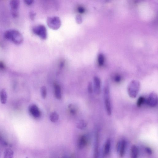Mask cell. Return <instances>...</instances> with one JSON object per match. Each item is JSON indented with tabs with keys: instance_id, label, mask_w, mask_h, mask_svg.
Here are the masks:
<instances>
[{
	"instance_id": "obj_18",
	"label": "cell",
	"mask_w": 158,
	"mask_h": 158,
	"mask_svg": "<svg viewBox=\"0 0 158 158\" xmlns=\"http://www.w3.org/2000/svg\"><path fill=\"white\" fill-rule=\"evenodd\" d=\"M68 109L69 112L72 115H74L77 114L78 111V108L75 105L71 104L69 105Z\"/></svg>"
},
{
	"instance_id": "obj_14",
	"label": "cell",
	"mask_w": 158,
	"mask_h": 158,
	"mask_svg": "<svg viewBox=\"0 0 158 158\" xmlns=\"http://www.w3.org/2000/svg\"><path fill=\"white\" fill-rule=\"evenodd\" d=\"M139 154V149L135 145H133L131 148V158H137Z\"/></svg>"
},
{
	"instance_id": "obj_33",
	"label": "cell",
	"mask_w": 158,
	"mask_h": 158,
	"mask_svg": "<svg viewBox=\"0 0 158 158\" xmlns=\"http://www.w3.org/2000/svg\"><path fill=\"white\" fill-rule=\"evenodd\" d=\"M62 158H69V157H67L65 156V157H62Z\"/></svg>"
},
{
	"instance_id": "obj_5",
	"label": "cell",
	"mask_w": 158,
	"mask_h": 158,
	"mask_svg": "<svg viewBox=\"0 0 158 158\" xmlns=\"http://www.w3.org/2000/svg\"><path fill=\"white\" fill-rule=\"evenodd\" d=\"M33 31L34 34L43 39H45L47 36L46 28L43 26L40 25L35 27L33 28Z\"/></svg>"
},
{
	"instance_id": "obj_28",
	"label": "cell",
	"mask_w": 158,
	"mask_h": 158,
	"mask_svg": "<svg viewBox=\"0 0 158 158\" xmlns=\"http://www.w3.org/2000/svg\"><path fill=\"white\" fill-rule=\"evenodd\" d=\"M24 1L25 3L28 5H30L33 1L32 0H25Z\"/></svg>"
},
{
	"instance_id": "obj_31",
	"label": "cell",
	"mask_w": 158,
	"mask_h": 158,
	"mask_svg": "<svg viewBox=\"0 0 158 158\" xmlns=\"http://www.w3.org/2000/svg\"><path fill=\"white\" fill-rule=\"evenodd\" d=\"M77 22L79 23H80L81 22V17L79 16H78L77 17Z\"/></svg>"
},
{
	"instance_id": "obj_6",
	"label": "cell",
	"mask_w": 158,
	"mask_h": 158,
	"mask_svg": "<svg viewBox=\"0 0 158 158\" xmlns=\"http://www.w3.org/2000/svg\"><path fill=\"white\" fill-rule=\"evenodd\" d=\"M126 147V140L123 139L120 140L117 144L116 149L121 157H123L125 154Z\"/></svg>"
},
{
	"instance_id": "obj_16",
	"label": "cell",
	"mask_w": 158,
	"mask_h": 158,
	"mask_svg": "<svg viewBox=\"0 0 158 158\" xmlns=\"http://www.w3.org/2000/svg\"><path fill=\"white\" fill-rule=\"evenodd\" d=\"M111 147V141L110 139H108L105 143L104 149V154L105 155H108L109 153Z\"/></svg>"
},
{
	"instance_id": "obj_25",
	"label": "cell",
	"mask_w": 158,
	"mask_h": 158,
	"mask_svg": "<svg viewBox=\"0 0 158 158\" xmlns=\"http://www.w3.org/2000/svg\"><path fill=\"white\" fill-rule=\"evenodd\" d=\"M88 91L90 93H91L92 91V84L91 83H90L88 86Z\"/></svg>"
},
{
	"instance_id": "obj_22",
	"label": "cell",
	"mask_w": 158,
	"mask_h": 158,
	"mask_svg": "<svg viewBox=\"0 0 158 158\" xmlns=\"http://www.w3.org/2000/svg\"><path fill=\"white\" fill-rule=\"evenodd\" d=\"M98 62L99 65L102 66L103 65L104 62V58L103 55H99L98 57Z\"/></svg>"
},
{
	"instance_id": "obj_9",
	"label": "cell",
	"mask_w": 158,
	"mask_h": 158,
	"mask_svg": "<svg viewBox=\"0 0 158 158\" xmlns=\"http://www.w3.org/2000/svg\"><path fill=\"white\" fill-rule=\"evenodd\" d=\"M94 81L95 90L96 93L98 95L100 94L101 91V81L98 77H95L94 79Z\"/></svg>"
},
{
	"instance_id": "obj_19",
	"label": "cell",
	"mask_w": 158,
	"mask_h": 158,
	"mask_svg": "<svg viewBox=\"0 0 158 158\" xmlns=\"http://www.w3.org/2000/svg\"><path fill=\"white\" fill-rule=\"evenodd\" d=\"M86 122L84 120H82L79 121L77 124V127L79 129L83 130L87 126Z\"/></svg>"
},
{
	"instance_id": "obj_17",
	"label": "cell",
	"mask_w": 158,
	"mask_h": 158,
	"mask_svg": "<svg viewBox=\"0 0 158 158\" xmlns=\"http://www.w3.org/2000/svg\"><path fill=\"white\" fill-rule=\"evenodd\" d=\"M59 119V115L56 112L52 113L50 116V120L52 123L57 122Z\"/></svg>"
},
{
	"instance_id": "obj_21",
	"label": "cell",
	"mask_w": 158,
	"mask_h": 158,
	"mask_svg": "<svg viewBox=\"0 0 158 158\" xmlns=\"http://www.w3.org/2000/svg\"><path fill=\"white\" fill-rule=\"evenodd\" d=\"M41 95L43 99H45L47 94V91L46 87L45 86H43L40 89Z\"/></svg>"
},
{
	"instance_id": "obj_26",
	"label": "cell",
	"mask_w": 158,
	"mask_h": 158,
	"mask_svg": "<svg viewBox=\"0 0 158 158\" xmlns=\"http://www.w3.org/2000/svg\"><path fill=\"white\" fill-rule=\"evenodd\" d=\"M145 150L147 153L149 154H151L152 153V149L149 147H146L145 148Z\"/></svg>"
},
{
	"instance_id": "obj_20",
	"label": "cell",
	"mask_w": 158,
	"mask_h": 158,
	"mask_svg": "<svg viewBox=\"0 0 158 158\" xmlns=\"http://www.w3.org/2000/svg\"><path fill=\"white\" fill-rule=\"evenodd\" d=\"M98 136L97 135L96 137V146L95 150L94 158H98Z\"/></svg>"
},
{
	"instance_id": "obj_13",
	"label": "cell",
	"mask_w": 158,
	"mask_h": 158,
	"mask_svg": "<svg viewBox=\"0 0 158 158\" xmlns=\"http://www.w3.org/2000/svg\"><path fill=\"white\" fill-rule=\"evenodd\" d=\"M7 99V93L5 89H3L0 92V101L3 104L6 103Z\"/></svg>"
},
{
	"instance_id": "obj_7",
	"label": "cell",
	"mask_w": 158,
	"mask_h": 158,
	"mask_svg": "<svg viewBox=\"0 0 158 158\" xmlns=\"http://www.w3.org/2000/svg\"><path fill=\"white\" fill-rule=\"evenodd\" d=\"M158 102L157 96L156 93L152 92L150 93L147 101V103L152 107L156 106Z\"/></svg>"
},
{
	"instance_id": "obj_30",
	"label": "cell",
	"mask_w": 158,
	"mask_h": 158,
	"mask_svg": "<svg viewBox=\"0 0 158 158\" xmlns=\"http://www.w3.org/2000/svg\"><path fill=\"white\" fill-rule=\"evenodd\" d=\"M5 68L4 63L2 62H0V69H3Z\"/></svg>"
},
{
	"instance_id": "obj_8",
	"label": "cell",
	"mask_w": 158,
	"mask_h": 158,
	"mask_svg": "<svg viewBox=\"0 0 158 158\" xmlns=\"http://www.w3.org/2000/svg\"><path fill=\"white\" fill-rule=\"evenodd\" d=\"M29 110L31 114L35 118H39L41 115L40 110L36 105L33 104L31 105Z\"/></svg>"
},
{
	"instance_id": "obj_10",
	"label": "cell",
	"mask_w": 158,
	"mask_h": 158,
	"mask_svg": "<svg viewBox=\"0 0 158 158\" xmlns=\"http://www.w3.org/2000/svg\"><path fill=\"white\" fill-rule=\"evenodd\" d=\"M87 139L86 136L83 135L80 138L79 143V148L80 149H83L85 147L87 143Z\"/></svg>"
},
{
	"instance_id": "obj_4",
	"label": "cell",
	"mask_w": 158,
	"mask_h": 158,
	"mask_svg": "<svg viewBox=\"0 0 158 158\" xmlns=\"http://www.w3.org/2000/svg\"><path fill=\"white\" fill-rule=\"evenodd\" d=\"M48 26L52 30H57L60 28L61 22L59 18L57 17H49L47 19Z\"/></svg>"
},
{
	"instance_id": "obj_34",
	"label": "cell",
	"mask_w": 158,
	"mask_h": 158,
	"mask_svg": "<svg viewBox=\"0 0 158 158\" xmlns=\"http://www.w3.org/2000/svg\"><path fill=\"white\" fill-rule=\"evenodd\" d=\"M0 155H1V152H0Z\"/></svg>"
},
{
	"instance_id": "obj_1",
	"label": "cell",
	"mask_w": 158,
	"mask_h": 158,
	"mask_svg": "<svg viewBox=\"0 0 158 158\" xmlns=\"http://www.w3.org/2000/svg\"><path fill=\"white\" fill-rule=\"evenodd\" d=\"M5 38L11 41L16 45L21 44L23 42V37L21 34L16 30H10L5 31L4 34Z\"/></svg>"
},
{
	"instance_id": "obj_3",
	"label": "cell",
	"mask_w": 158,
	"mask_h": 158,
	"mask_svg": "<svg viewBox=\"0 0 158 158\" xmlns=\"http://www.w3.org/2000/svg\"><path fill=\"white\" fill-rule=\"evenodd\" d=\"M140 84L139 81L133 80L128 86V94L132 98H135L137 96L139 92Z\"/></svg>"
},
{
	"instance_id": "obj_15",
	"label": "cell",
	"mask_w": 158,
	"mask_h": 158,
	"mask_svg": "<svg viewBox=\"0 0 158 158\" xmlns=\"http://www.w3.org/2000/svg\"><path fill=\"white\" fill-rule=\"evenodd\" d=\"M14 152L10 148L6 149L4 151V158H14Z\"/></svg>"
},
{
	"instance_id": "obj_27",
	"label": "cell",
	"mask_w": 158,
	"mask_h": 158,
	"mask_svg": "<svg viewBox=\"0 0 158 158\" xmlns=\"http://www.w3.org/2000/svg\"><path fill=\"white\" fill-rule=\"evenodd\" d=\"M78 10L79 12L81 13H82L84 12L85 9L82 7H79L78 9Z\"/></svg>"
},
{
	"instance_id": "obj_24",
	"label": "cell",
	"mask_w": 158,
	"mask_h": 158,
	"mask_svg": "<svg viewBox=\"0 0 158 158\" xmlns=\"http://www.w3.org/2000/svg\"><path fill=\"white\" fill-rule=\"evenodd\" d=\"M0 142L5 145H8L6 142L5 141V140L1 137V135H0Z\"/></svg>"
},
{
	"instance_id": "obj_23",
	"label": "cell",
	"mask_w": 158,
	"mask_h": 158,
	"mask_svg": "<svg viewBox=\"0 0 158 158\" xmlns=\"http://www.w3.org/2000/svg\"><path fill=\"white\" fill-rule=\"evenodd\" d=\"M145 101V98L142 96L140 97L138 99L137 102V106L140 107L144 103Z\"/></svg>"
},
{
	"instance_id": "obj_11",
	"label": "cell",
	"mask_w": 158,
	"mask_h": 158,
	"mask_svg": "<svg viewBox=\"0 0 158 158\" xmlns=\"http://www.w3.org/2000/svg\"><path fill=\"white\" fill-rule=\"evenodd\" d=\"M55 94V97L60 100L62 98L61 89L60 85L55 84L54 85Z\"/></svg>"
},
{
	"instance_id": "obj_12",
	"label": "cell",
	"mask_w": 158,
	"mask_h": 158,
	"mask_svg": "<svg viewBox=\"0 0 158 158\" xmlns=\"http://www.w3.org/2000/svg\"><path fill=\"white\" fill-rule=\"evenodd\" d=\"M11 11H17L20 4V1L18 0H13L10 2Z\"/></svg>"
},
{
	"instance_id": "obj_32",
	"label": "cell",
	"mask_w": 158,
	"mask_h": 158,
	"mask_svg": "<svg viewBox=\"0 0 158 158\" xmlns=\"http://www.w3.org/2000/svg\"><path fill=\"white\" fill-rule=\"evenodd\" d=\"M30 16L31 18H32V19H33L35 15L34 13H33L32 12H31L30 13Z\"/></svg>"
},
{
	"instance_id": "obj_2",
	"label": "cell",
	"mask_w": 158,
	"mask_h": 158,
	"mask_svg": "<svg viewBox=\"0 0 158 158\" xmlns=\"http://www.w3.org/2000/svg\"><path fill=\"white\" fill-rule=\"evenodd\" d=\"M104 97L105 108L108 115H110L112 113V106H111L110 95L109 86L106 82L105 83L104 89Z\"/></svg>"
},
{
	"instance_id": "obj_35",
	"label": "cell",
	"mask_w": 158,
	"mask_h": 158,
	"mask_svg": "<svg viewBox=\"0 0 158 158\" xmlns=\"http://www.w3.org/2000/svg\"><path fill=\"white\" fill-rule=\"evenodd\" d=\"M26 158H28V157H26Z\"/></svg>"
},
{
	"instance_id": "obj_29",
	"label": "cell",
	"mask_w": 158,
	"mask_h": 158,
	"mask_svg": "<svg viewBox=\"0 0 158 158\" xmlns=\"http://www.w3.org/2000/svg\"><path fill=\"white\" fill-rule=\"evenodd\" d=\"M121 80V77L120 76L117 75L115 77V81L117 82H119Z\"/></svg>"
}]
</instances>
